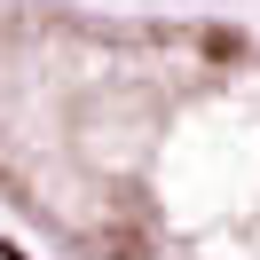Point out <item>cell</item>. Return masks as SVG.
Wrapping results in <instances>:
<instances>
[{"instance_id": "6da1fadb", "label": "cell", "mask_w": 260, "mask_h": 260, "mask_svg": "<svg viewBox=\"0 0 260 260\" xmlns=\"http://www.w3.org/2000/svg\"><path fill=\"white\" fill-rule=\"evenodd\" d=\"M0 197L79 260H260V48L0 8Z\"/></svg>"}]
</instances>
